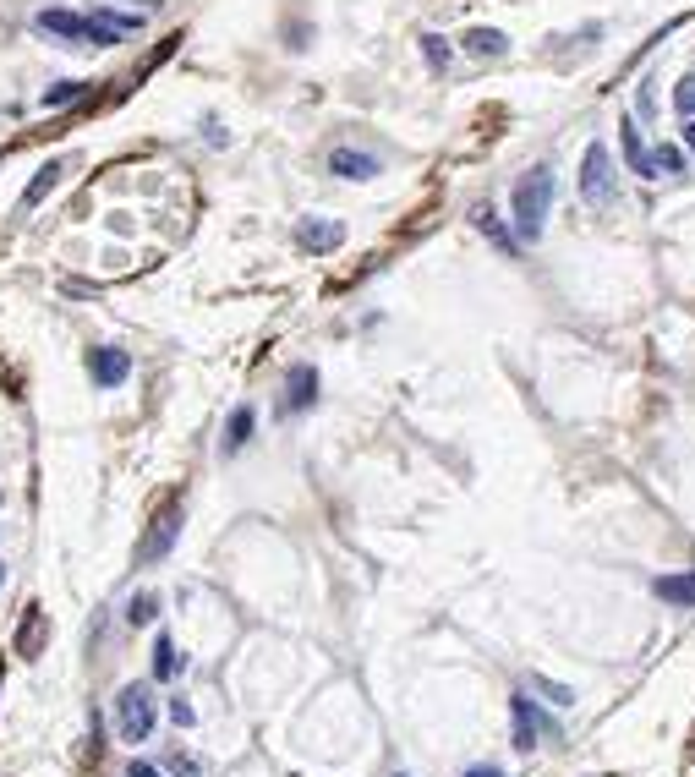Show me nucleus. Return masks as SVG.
Returning a JSON list of instances; mask_svg holds the SVG:
<instances>
[{
    "label": "nucleus",
    "mask_w": 695,
    "mask_h": 777,
    "mask_svg": "<svg viewBox=\"0 0 695 777\" xmlns=\"http://www.w3.org/2000/svg\"><path fill=\"white\" fill-rule=\"evenodd\" d=\"M553 197H559V181H553L548 165H531L526 176L509 187V219H515L520 247H531V241L542 236V225H548V214H553Z\"/></svg>",
    "instance_id": "1"
},
{
    "label": "nucleus",
    "mask_w": 695,
    "mask_h": 777,
    "mask_svg": "<svg viewBox=\"0 0 695 777\" xmlns=\"http://www.w3.org/2000/svg\"><path fill=\"white\" fill-rule=\"evenodd\" d=\"M154 723H159L154 690H148V684H121V695H115V734H121L126 745H143V739L154 734Z\"/></svg>",
    "instance_id": "2"
},
{
    "label": "nucleus",
    "mask_w": 695,
    "mask_h": 777,
    "mask_svg": "<svg viewBox=\"0 0 695 777\" xmlns=\"http://www.w3.org/2000/svg\"><path fill=\"white\" fill-rule=\"evenodd\" d=\"M581 203L597 208V214L619 203V170H613V154L602 143H586L581 154Z\"/></svg>",
    "instance_id": "3"
},
{
    "label": "nucleus",
    "mask_w": 695,
    "mask_h": 777,
    "mask_svg": "<svg viewBox=\"0 0 695 777\" xmlns=\"http://www.w3.org/2000/svg\"><path fill=\"white\" fill-rule=\"evenodd\" d=\"M176 537H181V498H170V504L148 520L143 542H137V564H159L170 548H176Z\"/></svg>",
    "instance_id": "4"
},
{
    "label": "nucleus",
    "mask_w": 695,
    "mask_h": 777,
    "mask_svg": "<svg viewBox=\"0 0 695 777\" xmlns=\"http://www.w3.org/2000/svg\"><path fill=\"white\" fill-rule=\"evenodd\" d=\"M33 22H39V33H50V39H66V44H94V22H88V11L44 6Z\"/></svg>",
    "instance_id": "5"
},
{
    "label": "nucleus",
    "mask_w": 695,
    "mask_h": 777,
    "mask_svg": "<svg viewBox=\"0 0 695 777\" xmlns=\"http://www.w3.org/2000/svg\"><path fill=\"white\" fill-rule=\"evenodd\" d=\"M318 405V367L312 362H296L285 373V394H280V416H301Z\"/></svg>",
    "instance_id": "6"
},
{
    "label": "nucleus",
    "mask_w": 695,
    "mask_h": 777,
    "mask_svg": "<svg viewBox=\"0 0 695 777\" xmlns=\"http://www.w3.org/2000/svg\"><path fill=\"white\" fill-rule=\"evenodd\" d=\"M88 378H94V389H121L132 378V356L121 345H94L88 351Z\"/></svg>",
    "instance_id": "7"
},
{
    "label": "nucleus",
    "mask_w": 695,
    "mask_h": 777,
    "mask_svg": "<svg viewBox=\"0 0 695 777\" xmlns=\"http://www.w3.org/2000/svg\"><path fill=\"white\" fill-rule=\"evenodd\" d=\"M509 717H515V750H520V756H526V750H537L542 728H553L548 717L531 706V695H509Z\"/></svg>",
    "instance_id": "8"
},
{
    "label": "nucleus",
    "mask_w": 695,
    "mask_h": 777,
    "mask_svg": "<svg viewBox=\"0 0 695 777\" xmlns=\"http://www.w3.org/2000/svg\"><path fill=\"white\" fill-rule=\"evenodd\" d=\"M340 241H345V225H340V219L307 214V219L296 225V247H301V252H334Z\"/></svg>",
    "instance_id": "9"
},
{
    "label": "nucleus",
    "mask_w": 695,
    "mask_h": 777,
    "mask_svg": "<svg viewBox=\"0 0 695 777\" xmlns=\"http://www.w3.org/2000/svg\"><path fill=\"white\" fill-rule=\"evenodd\" d=\"M329 170H334L340 181H373L384 165H378V154H367V148H345V143H340V148L329 154Z\"/></svg>",
    "instance_id": "10"
},
{
    "label": "nucleus",
    "mask_w": 695,
    "mask_h": 777,
    "mask_svg": "<svg viewBox=\"0 0 695 777\" xmlns=\"http://www.w3.org/2000/svg\"><path fill=\"white\" fill-rule=\"evenodd\" d=\"M619 148H624V165H630V176H641V181H652L657 176V165H652V148L641 143V126L624 115L619 121Z\"/></svg>",
    "instance_id": "11"
},
{
    "label": "nucleus",
    "mask_w": 695,
    "mask_h": 777,
    "mask_svg": "<svg viewBox=\"0 0 695 777\" xmlns=\"http://www.w3.org/2000/svg\"><path fill=\"white\" fill-rule=\"evenodd\" d=\"M88 22H94V44H99V50H110V44L132 39V33L143 28V17H126V11H88Z\"/></svg>",
    "instance_id": "12"
},
{
    "label": "nucleus",
    "mask_w": 695,
    "mask_h": 777,
    "mask_svg": "<svg viewBox=\"0 0 695 777\" xmlns=\"http://www.w3.org/2000/svg\"><path fill=\"white\" fill-rule=\"evenodd\" d=\"M44 641H50V619H44V608L39 602H28V613H22V624H17V657H39L44 652Z\"/></svg>",
    "instance_id": "13"
},
{
    "label": "nucleus",
    "mask_w": 695,
    "mask_h": 777,
    "mask_svg": "<svg viewBox=\"0 0 695 777\" xmlns=\"http://www.w3.org/2000/svg\"><path fill=\"white\" fill-rule=\"evenodd\" d=\"M460 50L477 55V61H498V55H509V33L504 28H466L460 33Z\"/></svg>",
    "instance_id": "14"
},
{
    "label": "nucleus",
    "mask_w": 695,
    "mask_h": 777,
    "mask_svg": "<svg viewBox=\"0 0 695 777\" xmlns=\"http://www.w3.org/2000/svg\"><path fill=\"white\" fill-rule=\"evenodd\" d=\"M652 591H657V602H668V608H695V570H685V575H657Z\"/></svg>",
    "instance_id": "15"
},
{
    "label": "nucleus",
    "mask_w": 695,
    "mask_h": 777,
    "mask_svg": "<svg viewBox=\"0 0 695 777\" xmlns=\"http://www.w3.org/2000/svg\"><path fill=\"white\" fill-rule=\"evenodd\" d=\"M61 176H66V165H61V159H50V165H39V176H33L28 181V192H22V214H28V208H39L44 203V197H50L55 187H61Z\"/></svg>",
    "instance_id": "16"
},
{
    "label": "nucleus",
    "mask_w": 695,
    "mask_h": 777,
    "mask_svg": "<svg viewBox=\"0 0 695 777\" xmlns=\"http://www.w3.org/2000/svg\"><path fill=\"white\" fill-rule=\"evenodd\" d=\"M252 427H258V411H252V405H236V411H230V422H225V438H219V449H225V455H236V449L252 438Z\"/></svg>",
    "instance_id": "17"
},
{
    "label": "nucleus",
    "mask_w": 695,
    "mask_h": 777,
    "mask_svg": "<svg viewBox=\"0 0 695 777\" xmlns=\"http://www.w3.org/2000/svg\"><path fill=\"white\" fill-rule=\"evenodd\" d=\"M471 225H477V230H488V236L498 241V252H509V258H520V236H515V230H504V225H498L488 203H477V214H471Z\"/></svg>",
    "instance_id": "18"
},
{
    "label": "nucleus",
    "mask_w": 695,
    "mask_h": 777,
    "mask_svg": "<svg viewBox=\"0 0 695 777\" xmlns=\"http://www.w3.org/2000/svg\"><path fill=\"white\" fill-rule=\"evenodd\" d=\"M685 154H690L685 143H657V148H652L657 176H685Z\"/></svg>",
    "instance_id": "19"
},
{
    "label": "nucleus",
    "mask_w": 695,
    "mask_h": 777,
    "mask_svg": "<svg viewBox=\"0 0 695 777\" xmlns=\"http://www.w3.org/2000/svg\"><path fill=\"white\" fill-rule=\"evenodd\" d=\"M176 674H181V652H176L170 635H159L154 641V679H176Z\"/></svg>",
    "instance_id": "20"
},
{
    "label": "nucleus",
    "mask_w": 695,
    "mask_h": 777,
    "mask_svg": "<svg viewBox=\"0 0 695 777\" xmlns=\"http://www.w3.org/2000/svg\"><path fill=\"white\" fill-rule=\"evenodd\" d=\"M159 619V597L154 591H137L132 602H126V624H154Z\"/></svg>",
    "instance_id": "21"
},
{
    "label": "nucleus",
    "mask_w": 695,
    "mask_h": 777,
    "mask_svg": "<svg viewBox=\"0 0 695 777\" xmlns=\"http://www.w3.org/2000/svg\"><path fill=\"white\" fill-rule=\"evenodd\" d=\"M422 55H427V66H433V72H444V66H449V44H444V33H422Z\"/></svg>",
    "instance_id": "22"
},
{
    "label": "nucleus",
    "mask_w": 695,
    "mask_h": 777,
    "mask_svg": "<svg viewBox=\"0 0 695 777\" xmlns=\"http://www.w3.org/2000/svg\"><path fill=\"white\" fill-rule=\"evenodd\" d=\"M88 94V83H55V88H44V104L50 110H61V104H72V99H83Z\"/></svg>",
    "instance_id": "23"
},
{
    "label": "nucleus",
    "mask_w": 695,
    "mask_h": 777,
    "mask_svg": "<svg viewBox=\"0 0 695 777\" xmlns=\"http://www.w3.org/2000/svg\"><path fill=\"white\" fill-rule=\"evenodd\" d=\"M674 110H679V121H690V115H695V77H679V83H674Z\"/></svg>",
    "instance_id": "24"
},
{
    "label": "nucleus",
    "mask_w": 695,
    "mask_h": 777,
    "mask_svg": "<svg viewBox=\"0 0 695 777\" xmlns=\"http://www.w3.org/2000/svg\"><path fill=\"white\" fill-rule=\"evenodd\" d=\"M537 690L548 695L553 706H570V701H575V690H570V684H553V679H537Z\"/></svg>",
    "instance_id": "25"
},
{
    "label": "nucleus",
    "mask_w": 695,
    "mask_h": 777,
    "mask_svg": "<svg viewBox=\"0 0 695 777\" xmlns=\"http://www.w3.org/2000/svg\"><path fill=\"white\" fill-rule=\"evenodd\" d=\"M170 772H176V777H203V767L192 756H170Z\"/></svg>",
    "instance_id": "26"
},
{
    "label": "nucleus",
    "mask_w": 695,
    "mask_h": 777,
    "mask_svg": "<svg viewBox=\"0 0 695 777\" xmlns=\"http://www.w3.org/2000/svg\"><path fill=\"white\" fill-rule=\"evenodd\" d=\"M170 717H176L181 728H192V723H198V712H192V706L181 701V695H176V701H170Z\"/></svg>",
    "instance_id": "27"
},
{
    "label": "nucleus",
    "mask_w": 695,
    "mask_h": 777,
    "mask_svg": "<svg viewBox=\"0 0 695 777\" xmlns=\"http://www.w3.org/2000/svg\"><path fill=\"white\" fill-rule=\"evenodd\" d=\"M126 777H165V767H148V761H132V767H126Z\"/></svg>",
    "instance_id": "28"
},
{
    "label": "nucleus",
    "mask_w": 695,
    "mask_h": 777,
    "mask_svg": "<svg viewBox=\"0 0 695 777\" xmlns=\"http://www.w3.org/2000/svg\"><path fill=\"white\" fill-rule=\"evenodd\" d=\"M679 143L695 148V115H690V121H679Z\"/></svg>",
    "instance_id": "29"
},
{
    "label": "nucleus",
    "mask_w": 695,
    "mask_h": 777,
    "mask_svg": "<svg viewBox=\"0 0 695 777\" xmlns=\"http://www.w3.org/2000/svg\"><path fill=\"white\" fill-rule=\"evenodd\" d=\"M460 777H504V772H498V767H466Z\"/></svg>",
    "instance_id": "30"
},
{
    "label": "nucleus",
    "mask_w": 695,
    "mask_h": 777,
    "mask_svg": "<svg viewBox=\"0 0 695 777\" xmlns=\"http://www.w3.org/2000/svg\"><path fill=\"white\" fill-rule=\"evenodd\" d=\"M0 586H6V564H0Z\"/></svg>",
    "instance_id": "31"
},
{
    "label": "nucleus",
    "mask_w": 695,
    "mask_h": 777,
    "mask_svg": "<svg viewBox=\"0 0 695 777\" xmlns=\"http://www.w3.org/2000/svg\"><path fill=\"white\" fill-rule=\"evenodd\" d=\"M395 777H411V772H395Z\"/></svg>",
    "instance_id": "32"
}]
</instances>
